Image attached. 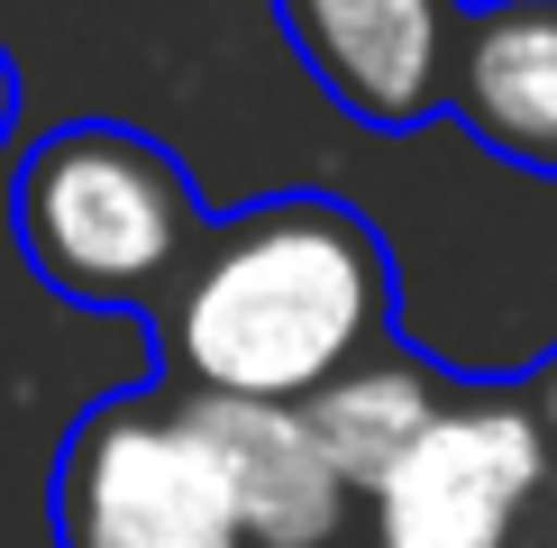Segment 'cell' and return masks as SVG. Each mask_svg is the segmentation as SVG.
<instances>
[{
	"label": "cell",
	"mask_w": 557,
	"mask_h": 548,
	"mask_svg": "<svg viewBox=\"0 0 557 548\" xmlns=\"http://www.w3.org/2000/svg\"><path fill=\"white\" fill-rule=\"evenodd\" d=\"M156 338L193 394L311 402L393 338V247L330 192H265L201 228Z\"/></svg>",
	"instance_id": "cell-1"
},
{
	"label": "cell",
	"mask_w": 557,
	"mask_h": 548,
	"mask_svg": "<svg viewBox=\"0 0 557 548\" xmlns=\"http://www.w3.org/2000/svg\"><path fill=\"white\" fill-rule=\"evenodd\" d=\"M201 211L193 174L128 120H64L10 174V238L46 292L83 311H165L193 265Z\"/></svg>",
	"instance_id": "cell-2"
},
{
	"label": "cell",
	"mask_w": 557,
	"mask_h": 548,
	"mask_svg": "<svg viewBox=\"0 0 557 548\" xmlns=\"http://www.w3.org/2000/svg\"><path fill=\"white\" fill-rule=\"evenodd\" d=\"M55 548H238L220 457L156 384L91 402L55 448Z\"/></svg>",
	"instance_id": "cell-3"
},
{
	"label": "cell",
	"mask_w": 557,
	"mask_h": 548,
	"mask_svg": "<svg viewBox=\"0 0 557 548\" xmlns=\"http://www.w3.org/2000/svg\"><path fill=\"white\" fill-rule=\"evenodd\" d=\"M548 494V439L530 394H457L411 457L357 502L347 548H512Z\"/></svg>",
	"instance_id": "cell-4"
},
{
	"label": "cell",
	"mask_w": 557,
	"mask_h": 548,
	"mask_svg": "<svg viewBox=\"0 0 557 548\" xmlns=\"http://www.w3.org/2000/svg\"><path fill=\"white\" fill-rule=\"evenodd\" d=\"M274 18L357 128H421L448 110L467 0H274Z\"/></svg>",
	"instance_id": "cell-5"
},
{
	"label": "cell",
	"mask_w": 557,
	"mask_h": 548,
	"mask_svg": "<svg viewBox=\"0 0 557 548\" xmlns=\"http://www.w3.org/2000/svg\"><path fill=\"white\" fill-rule=\"evenodd\" d=\"M183 421L220 457L238 548H347L357 539V494L320 457L301 402H228V394H183Z\"/></svg>",
	"instance_id": "cell-6"
},
{
	"label": "cell",
	"mask_w": 557,
	"mask_h": 548,
	"mask_svg": "<svg viewBox=\"0 0 557 548\" xmlns=\"http://www.w3.org/2000/svg\"><path fill=\"white\" fill-rule=\"evenodd\" d=\"M448 110L484 155L557 183V0H475L448 64Z\"/></svg>",
	"instance_id": "cell-7"
},
{
	"label": "cell",
	"mask_w": 557,
	"mask_h": 548,
	"mask_svg": "<svg viewBox=\"0 0 557 548\" xmlns=\"http://www.w3.org/2000/svg\"><path fill=\"white\" fill-rule=\"evenodd\" d=\"M457 394H448V375L438 365H421L403 348V338H384L375 357H357L347 375H330L311 402H301V421H311V439H320V457L338 466V485L347 494H375L393 466L411 457V439L448 411Z\"/></svg>",
	"instance_id": "cell-8"
},
{
	"label": "cell",
	"mask_w": 557,
	"mask_h": 548,
	"mask_svg": "<svg viewBox=\"0 0 557 548\" xmlns=\"http://www.w3.org/2000/svg\"><path fill=\"white\" fill-rule=\"evenodd\" d=\"M530 411H540V439H557V365L530 384Z\"/></svg>",
	"instance_id": "cell-9"
},
{
	"label": "cell",
	"mask_w": 557,
	"mask_h": 548,
	"mask_svg": "<svg viewBox=\"0 0 557 548\" xmlns=\"http://www.w3.org/2000/svg\"><path fill=\"white\" fill-rule=\"evenodd\" d=\"M10 128H18V64L0 55V137H10Z\"/></svg>",
	"instance_id": "cell-10"
}]
</instances>
